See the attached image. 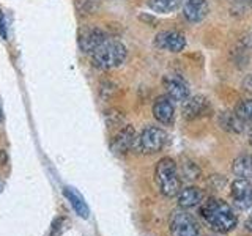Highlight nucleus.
<instances>
[{"instance_id": "5", "label": "nucleus", "mask_w": 252, "mask_h": 236, "mask_svg": "<svg viewBox=\"0 0 252 236\" xmlns=\"http://www.w3.org/2000/svg\"><path fill=\"white\" fill-rule=\"evenodd\" d=\"M170 235L172 236H199V224L197 220L183 209L173 211L170 216Z\"/></svg>"}, {"instance_id": "15", "label": "nucleus", "mask_w": 252, "mask_h": 236, "mask_svg": "<svg viewBox=\"0 0 252 236\" xmlns=\"http://www.w3.org/2000/svg\"><path fill=\"white\" fill-rule=\"evenodd\" d=\"M218 121H219V126L224 131L235 132V134L243 132L244 131V124H246V121L241 120V118L235 112H222L219 115Z\"/></svg>"}, {"instance_id": "17", "label": "nucleus", "mask_w": 252, "mask_h": 236, "mask_svg": "<svg viewBox=\"0 0 252 236\" xmlns=\"http://www.w3.org/2000/svg\"><path fill=\"white\" fill-rule=\"evenodd\" d=\"M232 170L236 177L243 179L252 178V154H241L232 164Z\"/></svg>"}, {"instance_id": "22", "label": "nucleus", "mask_w": 252, "mask_h": 236, "mask_svg": "<svg viewBox=\"0 0 252 236\" xmlns=\"http://www.w3.org/2000/svg\"><path fill=\"white\" fill-rule=\"evenodd\" d=\"M0 33L6 36V30H5V22H2V14H0Z\"/></svg>"}, {"instance_id": "21", "label": "nucleus", "mask_w": 252, "mask_h": 236, "mask_svg": "<svg viewBox=\"0 0 252 236\" xmlns=\"http://www.w3.org/2000/svg\"><path fill=\"white\" fill-rule=\"evenodd\" d=\"M183 175L188 179H195V178H199L200 170L194 162H186V164H183Z\"/></svg>"}, {"instance_id": "8", "label": "nucleus", "mask_w": 252, "mask_h": 236, "mask_svg": "<svg viewBox=\"0 0 252 236\" xmlns=\"http://www.w3.org/2000/svg\"><path fill=\"white\" fill-rule=\"evenodd\" d=\"M211 112V104L207 96L203 94H195V96H189L185 101L183 106V117L186 120H197V118L207 117Z\"/></svg>"}, {"instance_id": "2", "label": "nucleus", "mask_w": 252, "mask_h": 236, "mask_svg": "<svg viewBox=\"0 0 252 236\" xmlns=\"http://www.w3.org/2000/svg\"><path fill=\"white\" fill-rule=\"evenodd\" d=\"M126 55H128V51H126V46L122 41L106 39L92 54V63L94 68H98L101 71H107L120 66L126 60Z\"/></svg>"}, {"instance_id": "23", "label": "nucleus", "mask_w": 252, "mask_h": 236, "mask_svg": "<svg viewBox=\"0 0 252 236\" xmlns=\"http://www.w3.org/2000/svg\"><path fill=\"white\" fill-rule=\"evenodd\" d=\"M244 227H246V230L252 233V216L246 220V224H244Z\"/></svg>"}, {"instance_id": "7", "label": "nucleus", "mask_w": 252, "mask_h": 236, "mask_svg": "<svg viewBox=\"0 0 252 236\" xmlns=\"http://www.w3.org/2000/svg\"><path fill=\"white\" fill-rule=\"evenodd\" d=\"M155 46L159 51L178 54L186 47V36L178 30H164L155 36Z\"/></svg>"}, {"instance_id": "13", "label": "nucleus", "mask_w": 252, "mask_h": 236, "mask_svg": "<svg viewBox=\"0 0 252 236\" xmlns=\"http://www.w3.org/2000/svg\"><path fill=\"white\" fill-rule=\"evenodd\" d=\"M232 197L240 209H248L252 205V186L249 179H235L232 183Z\"/></svg>"}, {"instance_id": "1", "label": "nucleus", "mask_w": 252, "mask_h": 236, "mask_svg": "<svg viewBox=\"0 0 252 236\" xmlns=\"http://www.w3.org/2000/svg\"><path fill=\"white\" fill-rule=\"evenodd\" d=\"M200 214L215 232L228 233L238 224L233 209L224 200L210 199L200 206Z\"/></svg>"}, {"instance_id": "25", "label": "nucleus", "mask_w": 252, "mask_h": 236, "mask_svg": "<svg viewBox=\"0 0 252 236\" xmlns=\"http://www.w3.org/2000/svg\"><path fill=\"white\" fill-rule=\"evenodd\" d=\"M249 142H251V145H252V134H251V140Z\"/></svg>"}, {"instance_id": "6", "label": "nucleus", "mask_w": 252, "mask_h": 236, "mask_svg": "<svg viewBox=\"0 0 252 236\" xmlns=\"http://www.w3.org/2000/svg\"><path fill=\"white\" fill-rule=\"evenodd\" d=\"M106 39H107V36L104 33V30H101L99 27H94V26H87L79 30L77 44L81 47L82 52L93 54L94 49H98Z\"/></svg>"}, {"instance_id": "26", "label": "nucleus", "mask_w": 252, "mask_h": 236, "mask_svg": "<svg viewBox=\"0 0 252 236\" xmlns=\"http://www.w3.org/2000/svg\"><path fill=\"white\" fill-rule=\"evenodd\" d=\"M0 121H2V112H0Z\"/></svg>"}, {"instance_id": "18", "label": "nucleus", "mask_w": 252, "mask_h": 236, "mask_svg": "<svg viewBox=\"0 0 252 236\" xmlns=\"http://www.w3.org/2000/svg\"><path fill=\"white\" fill-rule=\"evenodd\" d=\"M183 5V0H148V8L155 13L169 14L177 11Z\"/></svg>"}, {"instance_id": "10", "label": "nucleus", "mask_w": 252, "mask_h": 236, "mask_svg": "<svg viewBox=\"0 0 252 236\" xmlns=\"http://www.w3.org/2000/svg\"><path fill=\"white\" fill-rule=\"evenodd\" d=\"M136 140H137L136 129H134L131 124H128L115 134V137L110 142V149H112L115 154H125V153H128L131 148L136 147Z\"/></svg>"}, {"instance_id": "12", "label": "nucleus", "mask_w": 252, "mask_h": 236, "mask_svg": "<svg viewBox=\"0 0 252 236\" xmlns=\"http://www.w3.org/2000/svg\"><path fill=\"white\" fill-rule=\"evenodd\" d=\"M153 117L161 124L170 126L175 120V107L169 96H159L153 102Z\"/></svg>"}, {"instance_id": "24", "label": "nucleus", "mask_w": 252, "mask_h": 236, "mask_svg": "<svg viewBox=\"0 0 252 236\" xmlns=\"http://www.w3.org/2000/svg\"><path fill=\"white\" fill-rule=\"evenodd\" d=\"M244 3H246L248 6H251V8H252V0H244Z\"/></svg>"}, {"instance_id": "16", "label": "nucleus", "mask_w": 252, "mask_h": 236, "mask_svg": "<svg viewBox=\"0 0 252 236\" xmlns=\"http://www.w3.org/2000/svg\"><path fill=\"white\" fill-rule=\"evenodd\" d=\"M63 194H65V197H66V199L69 200V203H71V206L74 208V211L77 212L79 216H81L82 219H89V216H90L89 205L85 203L84 197L79 194L76 189H73V187H65Z\"/></svg>"}, {"instance_id": "19", "label": "nucleus", "mask_w": 252, "mask_h": 236, "mask_svg": "<svg viewBox=\"0 0 252 236\" xmlns=\"http://www.w3.org/2000/svg\"><path fill=\"white\" fill-rule=\"evenodd\" d=\"M101 5V0H76V10L79 14H93Z\"/></svg>"}, {"instance_id": "20", "label": "nucleus", "mask_w": 252, "mask_h": 236, "mask_svg": "<svg viewBox=\"0 0 252 236\" xmlns=\"http://www.w3.org/2000/svg\"><path fill=\"white\" fill-rule=\"evenodd\" d=\"M235 114L244 121H252V99L241 101L235 109Z\"/></svg>"}, {"instance_id": "11", "label": "nucleus", "mask_w": 252, "mask_h": 236, "mask_svg": "<svg viewBox=\"0 0 252 236\" xmlns=\"http://www.w3.org/2000/svg\"><path fill=\"white\" fill-rule=\"evenodd\" d=\"M210 13L207 0H183V16L188 22H202Z\"/></svg>"}, {"instance_id": "3", "label": "nucleus", "mask_w": 252, "mask_h": 236, "mask_svg": "<svg viewBox=\"0 0 252 236\" xmlns=\"http://www.w3.org/2000/svg\"><path fill=\"white\" fill-rule=\"evenodd\" d=\"M155 181L158 189L164 197H175L181 191V178L178 167L170 157H162L156 164L155 169Z\"/></svg>"}, {"instance_id": "14", "label": "nucleus", "mask_w": 252, "mask_h": 236, "mask_svg": "<svg viewBox=\"0 0 252 236\" xmlns=\"http://www.w3.org/2000/svg\"><path fill=\"white\" fill-rule=\"evenodd\" d=\"M205 200V192L199 187L189 186L178 192V205L181 208H194L202 205Z\"/></svg>"}, {"instance_id": "9", "label": "nucleus", "mask_w": 252, "mask_h": 236, "mask_svg": "<svg viewBox=\"0 0 252 236\" xmlns=\"http://www.w3.org/2000/svg\"><path fill=\"white\" fill-rule=\"evenodd\" d=\"M162 85L165 88V96H169L172 101L185 102L189 98V87L181 77L170 74L162 79Z\"/></svg>"}, {"instance_id": "4", "label": "nucleus", "mask_w": 252, "mask_h": 236, "mask_svg": "<svg viewBox=\"0 0 252 236\" xmlns=\"http://www.w3.org/2000/svg\"><path fill=\"white\" fill-rule=\"evenodd\" d=\"M167 144V134L164 129L158 126H148L140 132V136L136 140V148L140 153L155 154L159 153Z\"/></svg>"}]
</instances>
